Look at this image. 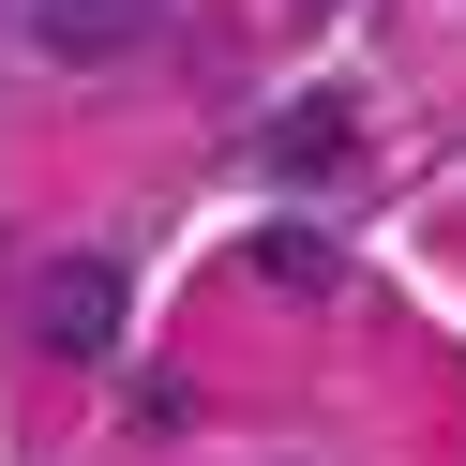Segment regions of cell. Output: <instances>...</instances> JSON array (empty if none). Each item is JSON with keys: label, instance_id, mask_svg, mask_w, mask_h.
<instances>
[{"label": "cell", "instance_id": "1", "mask_svg": "<svg viewBox=\"0 0 466 466\" xmlns=\"http://www.w3.org/2000/svg\"><path fill=\"white\" fill-rule=\"evenodd\" d=\"M256 166H271V181H346V166H361V106L346 91L271 106V121H256Z\"/></svg>", "mask_w": 466, "mask_h": 466}, {"label": "cell", "instance_id": "2", "mask_svg": "<svg viewBox=\"0 0 466 466\" xmlns=\"http://www.w3.org/2000/svg\"><path fill=\"white\" fill-rule=\"evenodd\" d=\"M151 15H166V0H31V46H46V61H76V76H106V61L151 46Z\"/></svg>", "mask_w": 466, "mask_h": 466}, {"label": "cell", "instance_id": "3", "mask_svg": "<svg viewBox=\"0 0 466 466\" xmlns=\"http://www.w3.org/2000/svg\"><path fill=\"white\" fill-rule=\"evenodd\" d=\"M31 331L61 346V361H106V346H121V271H106V256H61L46 301H31Z\"/></svg>", "mask_w": 466, "mask_h": 466}, {"label": "cell", "instance_id": "4", "mask_svg": "<svg viewBox=\"0 0 466 466\" xmlns=\"http://www.w3.org/2000/svg\"><path fill=\"white\" fill-rule=\"evenodd\" d=\"M331 271H346V256L301 241V226H271V241H256V286H286V301H331Z\"/></svg>", "mask_w": 466, "mask_h": 466}]
</instances>
